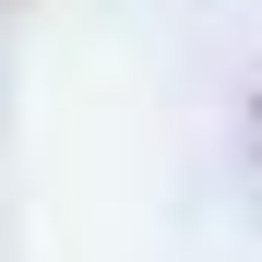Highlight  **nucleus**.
<instances>
[]
</instances>
